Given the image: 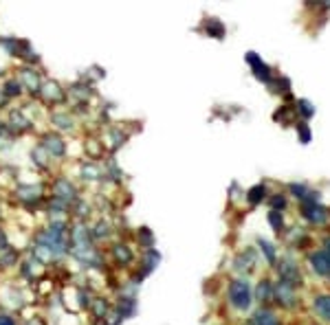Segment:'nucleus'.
I'll return each mask as SVG.
<instances>
[{
  "label": "nucleus",
  "mask_w": 330,
  "mask_h": 325,
  "mask_svg": "<svg viewBox=\"0 0 330 325\" xmlns=\"http://www.w3.org/2000/svg\"><path fill=\"white\" fill-rule=\"evenodd\" d=\"M315 310L326 321H330V297H317V299H315Z\"/></svg>",
  "instance_id": "6"
},
{
  "label": "nucleus",
  "mask_w": 330,
  "mask_h": 325,
  "mask_svg": "<svg viewBox=\"0 0 330 325\" xmlns=\"http://www.w3.org/2000/svg\"><path fill=\"white\" fill-rule=\"evenodd\" d=\"M271 204H273V209H284V204H286V200H284V198H280V196H275L273 200H271Z\"/></svg>",
  "instance_id": "14"
},
{
  "label": "nucleus",
  "mask_w": 330,
  "mask_h": 325,
  "mask_svg": "<svg viewBox=\"0 0 330 325\" xmlns=\"http://www.w3.org/2000/svg\"><path fill=\"white\" fill-rule=\"evenodd\" d=\"M229 297H231V303H234L236 308L247 310L249 303H251V288H249V283L242 281V279L234 281V283H231V288H229Z\"/></svg>",
  "instance_id": "1"
},
{
  "label": "nucleus",
  "mask_w": 330,
  "mask_h": 325,
  "mask_svg": "<svg viewBox=\"0 0 330 325\" xmlns=\"http://www.w3.org/2000/svg\"><path fill=\"white\" fill-rule=\"evenodd\" d=\"M247 59L251 62V66H253V70H255V75L260 77V79H269L271 75H269V66H264L262 62H260V57L255 55V53H247Z\"/></svg>",
  "instance_id": "5"
},
{
  "label": "nucleus",
  "mask_w": 330,
  "mask_h": 325,
  "mask_svg": "<svg viewBox=\"0 0 330 325\" xmlns=\"http://www.w3.org/2000/svg\"><path fill=\"white\" fill-rule=\"evenodd\" d=\"M310 264L319 275H330V250H319L310 255Z\"/></svg>",
  "instance_id": "2"
},
{
  "label": "nucleus",
  "mask_w": 330,
  "mask_h": 325,
  "mask_svg": "<svg viewBox=\"0 0 330 325\" xmlns=\"http://www.w3.org/2000/svg\"><path fill=\"white\" fill-rule=\"evenodd\" d=\"M300 105H302V112H304V115H306V117H313V105H310V101H306V99H304V101H300Z\"/></svg>",
  "instance_id": "13"
},
{
  "label": "nucleus",
  "mask_w": 330,
  "mask_h": 325,
  "mask_svg": "<svg viewBox=\"0 0 330 325\" xmlns=\"http://www.w3.org/2000/svg\"><path fill=\"white\" fill-rule=\"evenodd\" d=\"M269 295H271V286H269V281H262V283H260V288H257V299H260V301H267V299H269Z\"/></svg>",
  "instance_id": "8"
},
{
  "label": "nucleus",
  "mask_w": 330,
  "mask_h": 325,
  "mask_svg": "<svg viewBox=\"0 0 330 325\" xmlns=\"http://www.w3.org/2000/svg\"><path fill=\"white\" fill-rule=\"evenodd\" d=\"M269 222L273 224L275 229H282V218H280V213H277V211H273V213L269 215Z\"/></svg>",
  "instance_id": "11"
},
{
  "label": "nucleus",
  "mask_w": 330,
  "mask_h": 325,
  "mask_svg": "<svg viewBox=\"0 0 330 325\" xmlns=\"http://www.w3.org/2000/svg\"><path fill=\"white\" fill-rule=\"evenodd\" d=\"M0 325H11L9 321H0Z\"/></svg>",
  "instance_id": "15"
},
{
  "label": "nucleus",
  "mask_w": 330,
  "mask_h": 325,
  "mask_svg": "<svg viewBox=\"0 0 330 325\" xmlns=\"http://www.w3.org/2000/svg\"><path fill=\"white\" fill-rule=\"evenodd\" d=\"M297 132H300V134H302V141L304 143H308L310 141V132H308V128H306V125H297Z\"/></svg>",
  "instance_id": "12"
},
{
  "label": "nucleus",
  "mask_w": 330,
  "mask_h": 325,
  "mask_svg": "<svg viewBox=\"0 0 330 325\" xmlns=\"http://www.w3.org/2000/svg\"><path fill=\"white\" fill-rule=\"evenodd\" d=\"M260 246H262V250H264V253H267L269 262H275V250H273V246H271L269 242H264V240H260Z\"/></svg>",
  "instance_id": "10"
},
{
  "label": "nucleus",
  "mask_w": 330,
  "mask_h": 325,
  "mask_svg": "<svg viewBox=\"0 0 330 325\" xmlns=\"http://www.w3.org/2000/svg\"><path fill=\"white\" fill-rule=\"evenodd\" d=\"M255 325H277V319L273 312H269V310H260V312L255 314Z\"/></svg>",
  "instance_id": "7"
},
{
  "label": "nucleus",
  "mask_w": 330,
  "mask_h": 325,
  "mask_svg": "<svg viewBox=\"0 0 330 325\" xmlns=\"http://www.w3.org/2000/svg\"><path fill=\"white\" fill-rule=\"evenodd\" d=\"M293 288L295 286H290V283L286 281H282L280 286L275 288V297H277V301L284 303V306H290V303L295 301V295H293Z\"/></svg>",
  "instance_id": "3"
},
{
  "label": "nucleus",
  "mask_w": 330,
  "mask_h": 325,
  "mask_svg": "<svg viewBox=\"0 0 330 325\" xmlns=\"http://www.w3.org/2000/svg\"><path fill=\"white\" fill-rule=\"evenodd\" d=\"M262 194H264V187H262V185H257V187H253V189L249 191V200L251 202H260Z\"/></svg>",
  "instance_id": "9"
},
{
  "label": "nucleus",
  "mask_w": 330,
  "mask_h": 325,
  "mask_svg": "<svg viewBox=\"0 0 330 325\" xmlns=\"http://www.w3.org/2000/svg\"><path fill=\"white\" fill-rule=\"evenodd\" d=\"M280 275H282V281L290 283V286H297V283H300V279H302L300 273H297V268L290 262L282 264V266H280Z\"/></svg>",
  "instance_id": "4"
}]
</instances>
